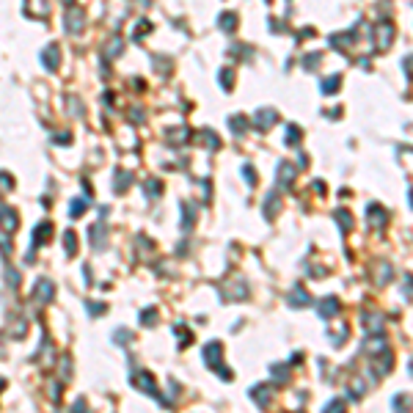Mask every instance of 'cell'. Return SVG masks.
Wrapping results in <instances>:
<instances>
[{
	"instance_id": "cell-1",
	"label": "cell",
	"mask_w": 413,
	"mask_h": 413,
	"mask_svg": "<svg viewBox=\"0 0 413 413\" xmlns=\"http://www.w3.org/2000/svg\"><path fill=\"white\" fill-rule=\"evenodd\" d=\"M0 223H3V229H6V232H11V229L17 226V215H14L11 209H0Z\"/></svg>"
},
{
	"instance_id": "cell-2",
	"label": "cell",
	"mask_w": 413,
	"mask_h": 413,
	"mask_svg": "<svg viewBox=\"0 0 413 413\" xmlns=\"http://www.w3.org/2000/svg\"><path fill=\"white\" fill-rule=\"evenodd\" d=\"M39 292H42V301H50V298H52V284L47 281V278H42V281L36 284V295H39Z\"/></svg>"
}]
</instances>
